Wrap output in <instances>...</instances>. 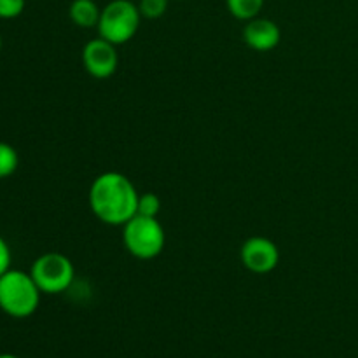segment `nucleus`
<instances>
[{"instance_id":"17","label":"nucleus","mask_w":358,"mask_h":358,"mask_svg":"<svg viewBox=\"0 0 358 358\" xmlns=\"http://www.w3.org/2000/svg\"><path fill=\"white\" fill-rule=\"evenodd\" d=\"M0 52H2V35H0Z\"/></svg>"},{"instance_id":"16","label":"nucleus","mask_w":358,"mask_h":358,"mask_svg":"<svg viewBox=\"0 0 358 358\" xmlns=\"http://www.w3.org/2000/svg\"><path fill=\"white\" fill-rule=\"evenodd\" d=\"M0 358H20V357L13 355V353H0Z\"/></svg>"},{"instance_id":"6","label":"nucleus","mask_w":358,"mask_h":358,"mask_svg":"<svg viewBox=\"0 0 358 358\" xmlns=\"http://www.w3.org/2000/svg\"><path fill=\"white\" fill-rule=\"evenodd\" d=\"M245 268L255 275L275 271L280 262V250L275 241L264 236H252L243 243L240 252Z\"/></svg>"},{"instance_id":"3","label":"nucleus","mask_w":358,"mask_h":358,"mask_svg":"<svg viewBox=\"0 0 358 358\" xmlns=\"http://www.w3.org/2000/svg\"><path fill=\"white\" fill-rule=\"evenodd\" d=\"M142 21L138 3L131 0H112L101 9L98 35L114 45L126 44L136 35Z\"/></svg>"},{"instance_id":"11","label":"nucleus","mask_w":358,"mask_h":358,"mask_svg":"<svg viewBox=\"0 0 358 358\" xmlns=\"http://www.w3.org/2000/svg\"><path fill=\"white\" fill-rule=\"evenodd\" d=\"M17 166H20L17 150L10 143L0 142V178H7L16 173Z\"/></svg>"},{"instance_id":"15","label":"nucleus","mask_w":358,"mask_h":358,"mask_svg":"<svg viewBox=\"0 0 358 358\" xmlns=\"http://www.w3.org/2000/svg\"><path fill=\"white\" fill-rule=\"evenodd\" d=\"M10 262H13V254L7 245V241L0 236V276L10 269Z\"/></svg>"},{"instance_id":"5","label":"nucleus","mask_w":358,"mask_h":358,"mask_svg":"<svg viewBox=\"0 0 358 358\" xmlns=\"http://www.w3.org/2000/svg\"><path fill=\"white\" fill-rule=\"evenodd\" d=\"M30 275L42 294L56 296L72 287L76 268L66 255L49 252L35 259L30 268Z\"/></svg>"},{"instance_id":"7","label":"nucleus","mask_w":358,"mask_h":358,"mask_svg":"<svg viewBox=\"0 0 358 358\" xmlns=\"http://www.w3.org/2000/svg\"><path fill=\"white\" fill-rule=\"evenodd\" d=\"M117 45L98 37L87 42L83 49V65L94 79H108L115 73L119 65Z\"/></svg>"},{"instance_id":"2","label":"nucleus","mask_w":358,"mask_h":358,"mask_svg":"<svg viewBox=\"0 0 358 358\" xmlns=\"http://www.w3.org/2000/svg\"><path fill=\"white\" fill-rule=\"evenodd\" d=\"M41 289L30 273L9 269L0 276V311L10 318H28L38 310Z\"/></svg>"},{"instance_id":"13","label":"nucleus","mask_w":358,"mask_h":358,"mask_svg":"<svg viewBox=\"0 0 358 358\" xmlns=\"http://www.w3.org/2000/svg\"><path fill=\"white\" fill-rule=\"evenodd\" d=\"M170 0H140L138 9L145 20H159L166 14Z\"/></svg>"},{"instance_id":"8","label":"nucleus","mask_w":358,"mask_h":358,"mask_svg":"<svg viewBox=\"0 0 358 358\" xmlns=\"http://www.w3.org/2000/svg\"><path fill=\"white\" fill-rule=\"evenodd\" d=\"M243 41L250 49L257 52L273 51L282 41V30L269 17H254L247 21L243 28Z\"/></svg>"},{"instance_id":"12","label":"nucleus","mask_w":358,"mask_h":358,"mask_svg":"<svg viewBox=\"0 0 358 358\" xmlns=\"http://www.w3.org/2000/svg\"><path fill=\"white\" fill-rule=\"evenodd\" d=\"M161 212V199L154 192H143L138 196V208L136 215L143 217H157Z\"/></svg>"},{"instance_id":"14","label":"nucleus","mask_w":358,"mask_h":358,"mask_svg":"<svg viewBox=\"0 0 358 358\" xmlns=\"http://www.w3.org/2000/svg\"><path fill=\"white\" fill-rule=\"evenodd\" d=\"M27 0H0V20H14L21 16Z\"/></svg>"},{"instance_id":"10","label":"nucleus","mask_w":358,"mask_h":358,"mask_svg":"<svg viewBox=\"0 0 358 358\" xmlns=\"http://www.w3.org/2000/svg\"><path fill=\"white\" fill-rule=\"evenodd\" d=\"M226 3L231 16L247 23L261 14L266 0H226Z\"/></svg>"},{"instance_id":"9","label":"nucleus","mask_w":358,"mask_h":358,"mask_svg":"<svg viewBox=\"0 0 358 358\" xmlns=\"http://www.w3.org/2000/svg\"><path fill=\"white\" fill-rule=\"evenodd\" d=\"M69 16L76 27L96 28L101 9L94 0H72L69 7Z\"/></svg>"},{"instance_id":"1","label":"nucleus","mask_w":358,"mask_h":358,"mask_svg":"<svg viewBox=\"0 0 358 358\" xmlns=\"http://www.w3.org/2000/svg\"><path fill=\"white\" fill-rule=\"evenodd\" d=\"M138 191L126 175L105 171L90 187V208L107 226H124L136 215Z\"/></svg>"},{"instance_id":"4","label":"nucleus","mask_w":358,"mask_h":358,"mask_svg":"<svg viewBox=\"0 0 358 358\" xmlns=\"http://www.w3.org/2000/svg\"><path fill=\"white\" fill-rule=\"evenodd\" d=\"M122 241L133 257L150 261L163 252L166 234L157 217L135 215L122 226Z\"/></svg>"}]
</instances>
